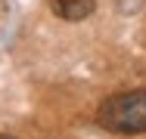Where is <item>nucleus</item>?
I'll list each match as a JSON object with an SVG mask.
<instances>
[{
    "label": "nucleus",
    "mask_w": 146,
    "mask_h": 139,
    "mask_svg": "<svg viewBox=\"0 0 146 139\" xmlns=\"http://www.w3.org/2000/svg\"><path fill=\"white\" fill-rule=\"evenodd\" d=\"M96 121L109 133H146V90L109 96L96 111Z\"/></svg>",
    "instance_id": "nucleus-1"
},
{
    "label": "nucleus",
    "mask_w": 146,
    "mask_h": 139,
    "mask_svg": "<svg viewBox=\"0 0 146 139\" xmlns=\"http://www.w3.org/2000/svg\"><path fill=\"white\" fill-rule=\"evenodd\" d=\"M50 9L65 22H84L87 16H93L96 0H50Z\"/></svg>",
    "instance_id": "nucleus-2"
}]
</instances>
